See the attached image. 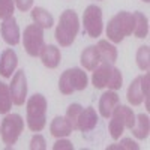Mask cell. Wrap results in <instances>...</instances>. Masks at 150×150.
Listing matches in <instances>:
<instances>
[{
  "instance_id": "1",
  "label": "cell",
  "mask_w": 150,
  "mask_h": 150,
  "mask_svg": "<svg viewBox=\"0 0 150 150\" xmlns=\"http://www.w3.org/2000/svg\"><path fill=\"white\" fill-rule=\"evenodd\" d=\"M135 29V20L131 12L120 11L108 21L107 36L111 42L120 44L126 36H131Z\"/></svg>"
},
{
  "instance_id": "2",
  "label": "cell",
  "mask_w": 150,
  "mask_h": 150,
  "mask_svg": "<svg viewBox=\"0 0 150 150\" xmlns=\"http://www.w3.org/2000/svg\"><path fill=\"white\" fill-rule=\"evenodd\" d=\"M80 30V21L77 12L72 9H66L62 12L59 18V24L56 29V41L60 47H69L75 41V36Z\"/></svg>"
},
{
  "instance_id": "3",
  "label": "cell",
  "mask_w": 150,
  "mask_h": 150,
  "mask_svg": "<svg viewBox=\"0 0 150 150\" xmlns=\"http://www.w3.org/2000/svg\"><path fill=\"white\" fill-rule=\"evenodd\" d=\"M102 65H99L92 77V83L95 89H104L108 87L111 90H119L123 84V77L120 69L114 68L112 63H107V62H101Z\"/></svg>"
},
{
  "instance_id": "4",
  "label": "cell",
  "mask_w": 150,
  "mask_h": 150,
  "mask_svg": "<svg viewBox=\"0 0 150 150\" xmlns=\"http://www.w3.org/2000/svg\"><path fill=\"white\" fill-rule=\"evenodd\" d=\"M47 123V99L36 93L27 101V126L33 132H41Z\"/></svg>"
},
{
  "instance_id": "5",
  "label": "cell",
  "mask_w": 150,
  "mask_h": 150,
  "mask_svg": "<svg viewBox=\"0 0 150 150\" xmlns=\"http://www.w3.org/2000/svg\"><path fill=\"white\" fill-rule=\"evenodd\" d=\"M112 119L110 120V134L112 140H119L120 135L123 134L125 128L131 129L135 125V114L134 111L125 105H117L111 112Z\"/></svg>"
},
{
  "instance_id": "6",
  "label": "cell",
  "mask_w": 150,
  "mask_h": 150,
  "mask_svg": "<svg viewBox=\"0 0 150 150\" xmlns=\"http://www.w3.org/2000/svg\"><path fill=\"white\" fill-rule=\"evenodd\" d=\"M89 83V78L83 69L80 68H72L66 69L60 75L59 80V89L63 95H72L77 90H84Z\"/></svg>"
},
{
  "instance_id": "7",
  "label": "cell",
  "mask_w": 150,
  "mask_h": 150,
  "mask_svg": "<svg viewBox=\"0 0 150 150\" xmlns=\"http://www.w3.org/2000/svg\"><path fill=\"white\" fill-rule=\"evenodd\" d=\"M24 129V120L20 114H8L2 125H0V135H2L3 143L11 147L14 146L18 140V137L21 135Z\"/></svg>"
},
{
  "instance_id": "8",
  "label": "cell",
  "mask_w": 150,
  "mask_h": 150,
  "mask_svg": "<svg viewBox=\"0 0 150 150\" xmlns=\"http://www.w3.org/2000/svg\"><path fill=\"white\" fill-rule=\"evenodd\" d=\"M23 45L29 56L36 57L39 56L44 48V29L38 24H30L24 29L23 35Z\"/></svg>"
},
{
  "instance_id": "9",
  "label": "cell",
  "mask_w": 150,
  "mask_h": 150,
  "mask_svg": "<svg viewBox=\"0 0 150 150\" xmlns=\"http://www.w3.org/2000/svg\"><path fill=\"white\" fill-rule=\"evenodd\" d=\"M84 32L90 38H98L102 33V11L96 5H89L83 15Z\"/></svg>"
},
{
  "instance_id": "10",
  "label": "cell",
  "mask_w": 150,
  "mask_h": 150,
  "mask_svg": "<svg viewBox=\"0 0 150 150\" xmlns=\"http://www.w3.org/2000/svg\"><path fill=\"white\" fill-rule=\"evenodd\" d=\"M9 92H11V98L12 102L15 105H23L26 101L27 96V78L24 71H18L15 72V75L12 77V83L9 86Z\"/></svg>"
},
{
  "instance_id": "11",
  "label": "cell",
  "mask_w": 150,
  "mask_h": 150,
  "mask_svg": "<svg viewBox=\"0 0 150 150\" xmlns=\"http://www.w3.org/2000/svg\"><path fill=\"white\" fill-rule=\"evenodd\" d=\"M0 33H2L5 42L9 45H17L20 42V27H18L14 15L3 20L2 26H0Z\"/></svg>"
},
{
  "instance_id": "12",
  "label": "cell",
  "mask_w": 150,
  "mask_h": 150,
  "mask_svg": "<svg viewBox=\"0 0 150 150\" xmlns=\"http://www.w3.org/2000/svg\"><path fill=\"white\" fill-rule=\"evenodd\" d=\"M17 63H18L17 53L12 48L5 50L2 53V56H0V75L5 78H11L12 72L17 68Z\"/></svg>"
},
{
  "instance_id": "13",
  "label": "cell",
  "mask_w": 150,
  "mask_h": 150,
  "mask_svg": "<svg viewBox=\"0 0 150 150\" xmlns=\"http://www.w3.org/2000/svg\"><path fill=\"white\" fill-rule=\"evenodd\" d=\"M117 105H119V95L114 90H108L99 99V112H101L102 117L108 119V117H111L112 110Z\"/></svg>"
},
{
  "instance_id": "14",
  "label": "cell",
  "mask_w": 150,
  "mask_h": 150,
  "mask_svg": "<svg viewBox=\"0 0 150 150\" xmlns=\"http://www.w3.org/2000/svg\"><path fill=\"white\" fill-rule=\"evenodd\" d=\"M96 125H98V114H96V111L92 107L83 108L81 112H80V117H78V123H77L78 129L83 131V132H90L92 129H95Z\"/></svg>"
},
{
  "instance_id": "15",
  "label": "cell",
  "mask_w": 150,
  "mask_h": 150,
  "mask_svg": "<svg viewBox=\"0 0 150 150\" xmlns=\"http://www.w3.org/2000/svg\"><path fill=\"white\" fill-rule=\"evenodd\" d=\"M99 63H101V56H99V51H98L96 45L87 47L81 53V65L87 71H95L99 66Z\"/></svg>"
},
{
  "instance_id": "16",
  "label": "cell",
  "mask_w": 150,
  "mask_h": 150,
  "mask_svg": "<svg viewBox=\"0 0 150 150\" xmlns=\"http://www.w3.org/2000/svg\"><path fill=\"white\" fill-rule=\"evenodd\" d=\"M39 56L42 59V63L50 69L57 68L60 63V50L56 45H44Z\"/></svg>"
},
{
  "instance_id": "17",
  "label": "cell",
  "mask_w": 150,
  "mask_h": 150,
  "mask_svg": "<svg viewBox=\"0 0 150 150\" xmlns=\"http://www.w3.org/2000/svg\"><path fill=\"white\" fill-rule=\"evenodd\" d=\"M50 132L56 138H63V137L72 134V126L66 117H56L50 125Z\"/></svg>"
},
{
  "instance_id": "18",
  "label": "cell",
  "mask_w": 150,
  "mask_h": 150,
  "mask_svg": "<svg viewBox=\"0 0 150 150\" xmlns=\"http://www.w3.org/2000/svg\"><path fill=\"white\" fill-rule=\"evenodd\" d=\"M132 134L135 138L138 140H146L149 137V131H150V120L147 114H138L135 117V125L131 128Z\"/></svg>"
},
{
  "instance_id": "19",
  "label": "cell",
  "mask_w": 150,
  "mask_h": 150,
  "mask_svg": "<svg viewBox=\"0 0 150 150\" xmlns=\"http://www.w3.org/2000/svg\"><path fill=\"white\" fill-rule=\"evenodd\" d=\"M98 51H99V56H101V62H107V63H114L117 60V50L116 47L110 44L108 41L105 39H101L98 42Z\"/></svg>"
},
{
  "instance_id": "20",
  "label": "cell",
  "mask_w": 150,
  "mask_h": 150,
  "mask_svg": "<svg viewBox=\"0 0 150 150\" xmlns=\"http://www.w3.org/2000/svg\"><path fill=\"white\" fill-rule=\"evenodd\" d=\"M32 18H33L35 24L41 26L42 29H50V27H53V24H54L53 15L50 14L48 11H45L44 8H35L32 11Z\"/></svg>"
},
{
  "instance_id": "21",
  "label": "cell",
  "mask_w": 150,
  "mask_h": 150,
  "mask_svg": "<svg viewBox=\"0 0 150 150\" xmlns=\"http://www.w3.org/2000/svg\"><path fill=\"white\" fill-rule=\"evenodd\" d=\"M144 99L143 90H141V77H137L128 89V101L132 105H140Z\"/></svg>"
},
{
  "instance_id": "22",
  "label": "cell",
  "mask_w": 150,
  "mask_h": 150,
  "mask_svg": "<svg viewBox=\"0 0 150 150\" xmlns=\"http://www.w3.org/2000/svg\"><path fill=\"white\" fill-rule=\"evenodd\" d=\"M134 20H135V29L134 35L137 38H146L149 33V21L147 18L141 14V12H134Z\"/></svg>"
},
{
  "instance_id": "23",
  "label": "cell",
  "mask_w": 150,
  "mask_h": 150,
  "mask_svg": "<svg viewBox=\"0 0 150 150\" xmlns=\"http://www.w3.org/2000/svg\"><path fill=\"white\" fill-rule=\"evenodd\" d=\"M12 107V98L9 92V86L0 81V114H6Z\"/></svg>"
},
{
  "instance_id": "24",
  "label": "cell",
  "mask_w": 150,
  "mask_h": 150,
  "mask_svg": "<svg viewBox=\"0 0 150 150\" xmlns=\"http://www.w3.org/2000/svg\"><path fill=\"white\" fill-rule=\"evenodd\" d=\"M137 65L141 71H149L150 68V50L149 47H140L137 51Z\"/></svg>"
},
{
  "instance_id": "25",
  "label": "cell",
  "mask_w": 150,
  "mask_h": 150,
  "mask_svg": "<svg viewBox=\"0 0 150 150\" xmlns=\"http://www.w3.org/2000/svg\"><path fill=\"white\" fill-rule=\"evenodd\" d=\"M81 110H83V107H81L80 104H72V105H69V108H68V111H66V119H68V122L71 123L72 131H74V129H78L77 123H78V117H80Z\"/></svg>"
},
{
  "instance_id": "26",
  "label": "cell",
  "mask_w": 150,
  "mask_h": 150,
  "mask_svg": "<svg viewBox=\"0 0 150 150\" xmlns=\"http://www.w3.org/2000/svg\"><path fill=\"white\" fill-rule=\"evenodd\" d=\"M15 2L14 0H0V18L6 20L14 14Z\"/></svg>"
},
{
  "instance_id": "27",
  "label": "cell",
  "mask_w": 150,
  "mask_h": 150,
  "mask_svg": "<svg viewBox=\"0 0 150 150\" xmlns=\"http://www.w3.org/2000/svg\"><path fill=\"white\" fill-rule=\"evenodd\" d=\"M108 150H114V149H128V150H138L140 146L137 144L135 141L129 140V138H125L120 141V144H112V146H108L107 147Z\"/></svg>"
},
{
  "instance_id": "28",
  "label": "cell",
  "mask_w": 150,
  "mask_h": 150,
  "mask_svg": "<svg viewBox=\"0 0 150 150\" xmlns=\"http://www.w3.org/2000/svg\"><path fill=\"white\" fill-rule=\"evenodd\" d=\"M149 80H150V75H149V74L141 75V90H143V95H144V99H146V107H147V110H150V107H149V89H150Z\"/></svg>"
},
{
  "instance_id": "29",
  "label": "cell",
  "mask_w": 150,
  "mask_h": 150,
  "mask_svg": "<svg viewBox=\"0 0 150 150\" xmlns=\"http://www.w3.org/2000/svg\"><path fill=\"white\" fill-rule=\"evenodd\" d=\"M30 149L32 150H45L47 149V146H45V138L42 135H35L33 138H32V141H30Z\"/></svg>"
},
{
  "instance_id": "30",
  "label": "cell",
  "mask_w": 150,
  "mask_h": 150,
  "mask_svg": "<svg viewBox=\"0 0 150 150\" xmlns=\"http://www.w3.org/2000/svg\"><path fill=\"white\" fill-rule=\"evenodd\" d=\"M14 2H15L17 8H18L20 11H23V12L29 11V9L32 8V5H33V0H14Z\"/></svg>"
},
{
  "instance_id": "31",
  "label": "cell",
  "mask_w": 150,
  "mask_h": 150,
  "mask_svg": "<svg viewBox=\"0 0 150 150\" xmlns=\"http://www.w3.org/2000/svg\"><path fill=\"white\" fill-rule=\"evenodd\" d=\"M53 149H54V150H59V149H74V146H72V143L68 141V140H60V141H57V143L53 146Z\"/></svg>"
},
{
  "instance_id": "32",
  "label": "cell",
  "mask_w": 150,
  "mask_h": 150,
  "mask_svg": "<svg viewBox=\"0 0 150 150\" xmlns=\"http://www.w3.org/2000/svg\"><path fill=\"white\" fill-rule=\"evenodd\" d=\"M143 2H146V3H149V2H150V0H143Z\"/></svg>"
}]
</instances>
